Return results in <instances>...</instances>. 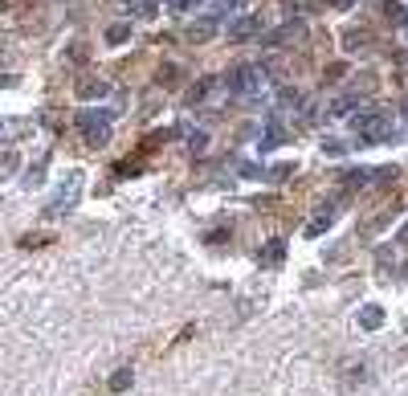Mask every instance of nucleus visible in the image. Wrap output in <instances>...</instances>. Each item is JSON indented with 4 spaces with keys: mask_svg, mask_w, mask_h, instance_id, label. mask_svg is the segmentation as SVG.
<instances>
[{
    "mask_svg": "<svg viewBox=\"0 0 408 396\" xmlns=\"http://www.w3.org/2000/svg\"><path fill=\"white\" fill-rule=\"evenodd\" d=\"M127 37H131V25H127V21H118V25H111V29H106V41H111V45H123Z\"/></svg>",
    "mask_w": 408,
    "mask_h": 396,
    "instance_id": "obj_18",
    "label": "nucleus"
},
{
    "mask_svg": "<svg viewBox=\"0 0 408 396\" xmlns=\"http://www.w3.org/2000/svg\"><path fill=\"white\" fill-rule=\"evenodd\" d=\"M261 33V17H237L228 21V41H253Z\"/></svg>",
    "mask_w": 408,
    "mask_h": 396,
    "instance_id": "obj_6",
    "label": "nucleus"
},
{
    "mask_svg": "<svg viewBox=\"0 0 408 396\" xmlns=\"http://www.w3.org/2000/svg\"><path fill=\"white\" fill-rule=\"evenodd\" d=\"M111 123H114V111H98V106H82L74 115V127L82 131V139L90 148H102L111 139Z\"/></svg>",
    "mask_w": 408,
    "mask_h": 396,
    "instance_id": "obj_2",
    "label": "nucleus"
},
{
    "mask_svg": "<svg viewBox=\"0 0 408 396\" xmlns=\"http://www.w3.org/2000/svg\"><path fill=\"white\" fill-rule=\"evenodd\" d=\"M400 241H408V225H404V229H400Z\"/></svg>",
    "mask_w": 408,
    "mask_h": 396,
    "instance_id": "obj_29",
    "label": "nucleus"
},
{
    "mask_svg": "<svg viewBox=\"0 0 408 396\" xmlns=\"http://www.w3.org/2000/svg\"><path fill=\"white\" fill-rule=\"evenodd\" d=\"M286 143V123H282V115H270L265 119V127H261V139H258V148L261 151H274Z\"/></svg>",
    "mask_w": 408,
    "mask_h": 396,
    "instance_id": "obj_5",
    "label": "nucleus"
},
{
    "mask_svg": "<svg viewBox=\"0 0 408 396\" xmlns=\"http://www.w3.org/2000/svg\"><path fill=\"white\" fill-rule=\"evenodd\" d=\"M212 90H221V78H200V82L188 90V102H192V106H196V102H209Z\"/></svg>",
    "mask_w": 408,
    "mask_h": 396,
    "instance_id": "obj_14",
    "label": "nucleus"
},
{
    "mask_svg": "<svg viewBox=\"0 0 408 396\" xmlns=\"http://www.w3.org/2000/svg\"><path fill=\"white\" fill-rule=\"evenodd\" d=\"M372 180H375V167H351V172L343 176L347 188H363V184H372Z\"/></svg>",
    "mask_w": 408,
    "mask_h": 396,
    "instance_id": "obj_16",
    "label": "nucleus"
},
{
    "mask_svg": "<svg viewBox=\"0 0 408 396\" xmlns=\"http://www.w3.org/2000/svg\"><path fill=\"white\" fill-rule=\"evenodd\" d=\"M351 127H355L359 139H368V143H384V139L392 135V119L384 115V111H355Z\"/></svg>",
    "mask_w": 408,
    "mask_h": 396,
    "instance_id": "obj_3",
    "label": "nucleus"
},
{
    "mask_svg": "<svg viewBox=\"0 0 408 396\" xmlns=\"http://www.w3.org/2000/svg\"><path fill=\"white\" fill-rule=\"evenodd\" d=\"M111 94V86L102 82V78H86V82H78V99L90 102V99H106Z\"/></svg>",
    "mask_w": 408,
    "mask_h": 396,
    "instance_id": "obj_12",
    "label": "nucleus"
},
{
    "mask_svg": "<svg viewBox=\"0 0 408 396\" xmlns=\"http://www.w3.org/2000/svg\"><path fill=\"white\" fill-rule=\"evenodd\" d=\"M114 4H118V9H131V4H135V0H114Z\"/></svg>",
    "mask_w": 408,
    "mask_h": 396,
    "instance_id": "obj_28",
    "label": "nucleus"
},
{
    "mask_svg": "<svg viewBox=\"0 0 408 396\" xmlns=\"http://www.w3.org/2000/svg\"><path fill=\"white\" fill-rule=\"evenodd\" d=\"M78 192H82V172H70V180L57 184V192L49 197L45 216H62L65 209H74V204H78Z\"/></svg>",
    "mask_w": 408,
    "mask_h": 396,
    "instance_id": "obj_4",
    "label": "nucleus"
},
{
    "mask_svg": "<svg viewBox=\"0 0 408 396\" xmlns=\"http://www.w3.org/2000/svg\"><path fill=\"white\" fill-rule=\"evenodd\" d=\"M155 13H160V9H155V0H135V17H139V21H151Z\"/></svg>",
    "mask_w": 408,
    "mask_h": 396,
    "instance_id": "obj_21",
    "label": "nucleus"
},
{
    "mask_svg": "<svg viewBox=\"0 0 408 396\" xmlns=\"http://www.w3.org/2000/svg\"><path fill=\"white\" fill-rule=\"evenodd\" d=\"M188 143H192V151H204V148H209V135H204V131H196L192 139H188Z\"/></svg>",
    "mask_w": 408,
    "mask_h": 396,
    "instance_id": "obj_24",
    "label": "nucleus"
},
{
    "mask_svg": "<svg viewBox=\"0 0 408 396\" xmlns=\"http://www.w3.org/2000/svg\"><path fill=\"white\" fill-rule=\"evenodd\" d=\"M294 172V164H274V167H265V180H274V184H282L286 176Z\"/></svg>",
    "mask_w": 408,
    "mask_h": 396,
    "instance_id": "obj_20",
    "label": "nucleus"
},
{
    "mask_svg": "<svg viewBox=\"0 0 408 396\" xmlns=\"http://www.w3.org/2000/svg\"><path fill=\"white\" fill-rule=\"evenodd\" d=\"M331 225H335V204H323V209L307 221V237H323Z\"/></svg>",
    "mask_w": 408,
    "mask_h": 396,
    "instance_id": "obj_9",
    "label": "nucleus"
},
{
    "mask_svg": "<svg viewBox=\"0 0 408 396\" xmlns=\"http://www.w3.org/2000/svg\"><path fill=\"white\" fill-rule=\"evenodd\" d=\"M265 82H270V74L261 66H233L221 78V90H228L233 99H258L261 90H265Z\"/></svg>",
    "mask_w": 408,
    "mask_h": 396,
    "instance_id": "obj_1",
    "label": "nucleus"
},
{
    "mask_svg": "<svg viewBox=\"0 0 408 396\" xmlns=\"http://www.w3.org/2000/svg\"><path fill=\"white\" fill-rule=\"evenodd\" d=\"M21 131H29V123H25V119H0V143L21 139Z\"/></svg>",
    "mask_w": 408,
    "mask_h": 396,
    "instance_id": "obj_15",
    "label": "nucleus"
},
{
    "mask_svg": "<svg viewBox=\"0 0 408 396\" xmlns=\"http://www.w3.org/2000/svg\"><path fill=\"white\" fill-rule=\"evenodd\" d=\"M282 258H286V241H282V237H274V241H265V246L258 249L261 265H282Z\"/></svg>",
    "mask_w": 408,
    "mask_h": 396,
    "instance_id": "obj_10",
    "label": "nucleus"
},
{
    "mask_svg": "<svg viewBox=\"0 0 408 396\" xmlns=\"http://www.w3.org/2000/svg\"><path fill=\"white\" fill-rule=\"evenodd\" d=\"M302 37H307V25L290 21V25H282V29H274V33L265 37V45H290V41H302Z\"/></svg>",
    "mask_w": 408,
    "mask_h": 396,
    "instance_id": "obj_7",
    "label": "nucleus"
},
{
    "mask_svg": "<svg viewBox=\"0 0 408 396\" xmlns=\"http://www.w3.org/2000/svg\"><path fill=\"white\" fill-rule=\"evenodd\" d=\"M160 82H163V86H176V82H180V66H163Z\"/></svg>",
    "mask_w": 408,
    "mask_h": 396,
    "instance_id": "obj_23",
    "label": "nucleus"
},
{
    "mask_svg": "<svg viewBox=\"0 0 408 396\" xmlns=\"http://www.w3.org/2000/svg\"><path fill=\"white\" fill-rule=\"evenodd\" d=\"M286 111H302V90H277V111L274 115H286Z\"/></svg>",
    "mask_w": 408,
    "mask_h": 396,
    "instance_id": "obj_13",
    "label": "nucleus"
},
{
    "mask_svg": "<svg viewBox=\"0 0 408 396\" xmlns=\"http://www.w3.org/2000/svg\"><path fill=\"white\" fill-rule=\"evenodd\" d=\"M388 17L396 21V25H408V9H404V0H388Z\"/></svg>",
    "mask_w": 408,
    "mask_h": 396,
    "instance_id": "obj_19",
    "label": "nucleus"
},
{
    "mask_svg": "<svg viewBox=\"0 0 408 396\" xmlns=\"http://www.w3.org/2000/svg\"><path fill=\"white\" fill-rule=\"evenodd\" d=\"M131 380H135V372H131V368H118V372L111 376V392H127Z\"/></svg>",
    "mask_w": 408,
    "mask_h": 396,
    "instance_id": "obj_17",
    "label": "nucleus"
},
{
    "mask_svg": "<svg viewBox=\"0 0 408 396\" xmlns=\"http://www.w3.org/2000/svg\"><path fill=\"white\" fill-rule=\"evenodd\" d=\"M404 29H408V25H404Z\"/></svg>",
    "mask_w": 408,
    "mask_h": 396,
    "instance_id": "obj_31",
    "label": "nucleus"
},
{
    "mask_svg": "<svg viewBox=\"0 0 408 396\" xmlns=\"http://www.w3.org/2000/svg\"><path fill=\"white\" fill-rule=\"evenodd\" d=\"M216 29H221V17H200L188 25V41H196V45H200V41H212Z\"/></svg>",
    "mask_w": 408,
    "mask_h": 396,
    "instance_id": "obj_8",
    "label": "nucleus"
},
{
    "mask_svg": "<svg viewBox=\"0 0 408 396\" xmlns=\"http://www.w3.org/2000/svg\"><path fill=\"white\" fill-rule=\"evenodd\" d=\"M0 9H4V0H0Z\"/></svg>",
    "mask_w": 408,
    "mask_h": 396,
    "instance_id": "obj_30",
    "label": "nucleus"
},
{
    "mask_svg": "<svg viewBox=\"0 0 408 396\" xmlns=\"http://www.w3.org/2000/svg\"><path fill=\"white\" fill-rule=\"evenodd\" d=\"M323 151H326V155H343V151H347V148H343L339 139H331V143H323Z\"/></svg>",
    "mask_w": 408,
    "mask_h": 396,
    "instance_id": "obj_26",
    "label": "nucleus"
},
{
    "mask_svg": "<svg viewBox=\"0 0 408 396\" xmlns=\"http://www.w3.org/2000/svg\"><path fill=\"white\" fill-rule=\"evenodd\" d=\"M335 9H351V4H359V0H331Z\"/></svg>",
    "mask_w": 408,
    "mask_h": 396,
    "instance_id": "obj_27",
    "label": "nucleus"
},
{
    "mask_svg": "<svg viewBox=\"0 0 408 396\" xmlns=\"http://www.w3.org/2000/svg\"><path fill=\"white\" fill-rule=\"evenodd\" d=\"M167 4H172L176 13H192V9H200V4H204V0H167Z\"/></svg>",
    "mask_w": 408,
    "mask_h": 396,
    "instance_id": "obj_22",
    "label": "nucleus"
},
{
    "mask_svg": "<svg viewBox=\"0 0 408 396\" xmlns=\"http://www.w3.org/2000/svg\"><path fill=\"white\" fill-rule=\"evenodd\" d=\"M241 9V0H221V13H237ZM221 13H212V17H221Z\"/></svg>",
    "mask_w": 408,
    "mask_h": 396,
    "instance_id": "obj_25",
    "label": "nucleus"
},
{
    "mask_svg": "<svg viewBox=\"0 0 408 396\" xmlns=\"http://www.w3.org/2000/svg\"><path fill=\"white\" fill-rule=\"evenodd\" d=\"M380 327H384V307H375V302L359 307V331H380Z\"/></svg>",
    "mask_w": 408,
    "mask_h": 396,
    "instance_id": "obj_11",
    "label": "nucleus"
}]
</instances>
